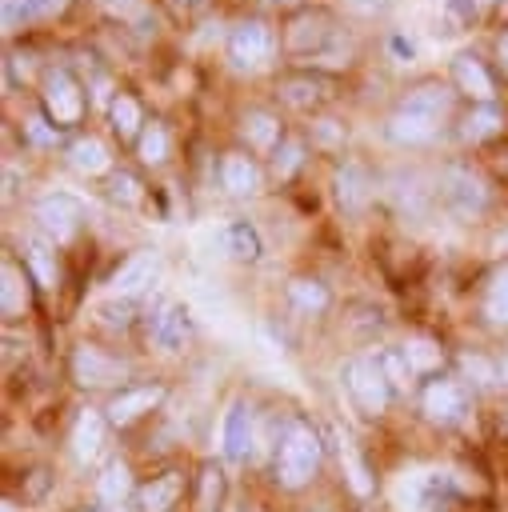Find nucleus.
<instances>
[{
	"label": "nucleus",
	"instance_id": "nucleus-1",
	"mask_svg": "<svg viewBox=\"0 0 508 512\" xmlns=\"http://www.w3.org/2000/svg\"><path fill=\"white\" fill-rule=\"evenodd\" d=\"M316 464H320V440H316V432H312L308 424L292 420L288 432H284V440H280L276 480H280L284 488H300V484L312 480Z\"/></svg>",
	"mask_w": 508,
	"mask_h": 512
},
{
	"label": "nucleus",
	"instance_id": "nucleus-2",
	"mask_svg": "<svg viewBox=\"0 0 508 512\" xmlns=\"http://www.w3.org/2000/svg\"><path fill=\"white\" fill-rule=\"evenodd\" d=\"M344 384H348V392H352V400H356L360 412L380 416V412L388 408V380H384V372H380V360L352 356V360L344 364Z\"/></svg>",
	"mask_w": 508,
	"mask_h": 512
},
{
	"label": "nucleus",
	"instance_id": "nucleus-3",
	"mask_svg": "<svg viewBox=\"0 0 508 512\" xmlns=\"http://www.w3.org/2000/svg\"><path fill=\"white\" fill-rule=\"evenodd\" d=\"M456 484L448 472H412L396 484V504L404 512H436L452 500Z\"/></svg>",
	"mask_w": 508,
	"mask_h": 512
},
{
	"label": "nucleus",
	"instance_id": "nucleus-4",
	"mask_svg": "<svg viewBox=\"0 0 508 512\" xmlns=\"http://www.w3.org/2000/svg\"><path fill=\"white\" fill-rule=\"evenodd\" d=\"M272 44L276 40H272V28L264 20H244L228 32V60H232L236 72H256V68L268 64Z\"/></svg>",
	"mask_w": 508,
	"mask_h": 512
},
{
	"label": "nucleus",
	"instance_id": "nucleus-5",
	"mask_svg": "<svg viewBox=\"0 0 508 512\" xmlns=\"http://www.w3.org/2000/svg\"><path fill=\"white\" fill-rule=\"evenodd\" d=\"M72 376L84 388H112V384H120L128 376V364L108 356V352H100L96 344H80L72 352Z\"/></svg>",
	"mask_w": 508,
	"mask_h": 512
},
{
	"label": "nucleus",
	"instance_id": "nucleus-6",
	"mask_svg": "<svg viewBox=\"0 0 508 512\" xmlns=\"http://www.w3.org/2000/svg\"><path fill=\"white\" fill-rule=\"evenodd\" d=\"M440 192H444V200H448V208H452L456 216H476V212H484V204H488L484 180H480L476 172H468V168H448Z\"/></svg>",
	"mask_w": 508,
	"mask_h": 512
},
{
	"label": "nucleus",
	"instance_id": "nucleus-7",
	"mask_svg": "<svg viewBox=\"0 0 508 512\" xmlns=\"http://www.w3.org/2000/svg\"><path fill=\"white\" fill-rule=\"evenodd\" d=\"M36 220L52 240H68L80 228V200L68 192H48L36 200Z\"/></svg>",
	"mask_w": 508,
	"mask_h": 512
},
{
	"label": "nucleus",
	"instance_id": "nucleus-8",
	"mask_svg": "<svg viewBox=\"0 0 508 512\" xmlns=\"http://www.w3.org/2000/svg\"><path fill=\"white\" fill-rule=\"evenodd\" d=\"M44 108H48V116L56 124H76L80 120L84 100H80V88H76V80L68 72L56 68V72L44 76Z\"/></svg>",
	"mask_w": 508,
	"mask_h": 512
},
{
	"label": "nucleus",
	"instance_id": "nucleus-9",
	"mask_svg": "<svg viewBox=\"0 0 508 512\" xmlns=\"http://www.w3.org/2000/svg\"><path fill=\"white\" fill-rule=\"evenodd\" d=\"M156 268H160L156 252H136V256H128V260L112 272L108 292H112V296H120V300H136L140 292H148V288H152Z\"/></svg>",
	"mask_w": 508,
	"mask_h": 512
},
{
	"label": "nucleus",
	"instance_id": "nucleus-10",
	"mask_svg": "<svg viewBox=\"0 0 508 512\" xmlns=\"http://www.w3.org/2000/svg\"><path fill=\"white\" fill-rule=\"evenodd\" d=\"M160 400H164V388H156V384L124 388V392L112 396V404H108V420H112L116 428H128V424H136L144 412H152Z\"/></svg>",
	"mask_w": 508,
	"mask_h": 512
},
{
	"label": "nucleus",
	"instance_id": "nucleus-11",
	"mask_svg": "<svg viewBox=\"0 0 508 512\" xmlns=\"http://www.w3.org/2000/svg\"><path fill=\"white\" fill-rule=\"evenodd\" d=\"M420 404H424V412H428L432 420H440V424H452V420H460V416H464V404H468V396H464V388H460L456 380H432V384L424 388Z\"/></svg>",
	"mask_w": 508,
	"mask_h": 512
},
{
	"label": "nucleus",
	"instance_id": "nucleus-12",
	"mask_svg": "<svg viewBox=\"0 0 508 512\" xmlns=\"http://www.w3.org/2000/svg\"><path fill=\"white\" fill-rule=\"evenodd\" d=\"M436 116H424V112H412V108H396L392 116H388V140L392 144H404V148H412V144H428L432 136H436Z\"/></svg>",
	"mask_w": 508,
	"mask_h": 512
},
{
	"label": "nucleus",
	"instance_id": "nucleus-13",
	"mask_svg": "<svg viewBox=\"0 0 508 512\" xmlns=\"http://www.w3.org/2000/svg\"><path fill=\"white\" fill-rule=\"evenodd\" d=\"M256 444V432H252V408L244 400H232V408L224 412V456L228 460H244Z\"/></svg>",
	"mask_w": 508,
	"mask_h": 512
},
{
	"label": "nucleus",
	"instance_id": "nucleus-14",
	"mask_svg": "<svg viewBox=\"0 0 508 512\" xmlns=\"http://www.w3.org/2000/svg\"><path fill=\"white\" fill-rule=\"evenodd\" d=\"M452 76H456V84L472 96V100H480V104H492V96H496V84H492V76H488V68L476 60V56H456L452 60Z\"/></svg>",
	"mask_w": 508,
	"mask_h": 512
},
{
	"label": "nucleus",
	"instance_id": "nucleus-15",
	"mask_svg": "<svg viewBox=\"0 0 508 512\" xmlns=\"http://www.w3.org/2000/svg\"><path fill=\"white\" fill-rule=\"evenodd\" d=\"M220 184H224L232 196H252V192L260 188V168H256L248 156L228 152V156L220 160Z\"/></svg>",
	"mask_w": 508,
	"mask_h": 512
},
{
	"label": "nucleus",
	"instance_id": "nucleus-16",
	"mask_svg": "<svg viewBox=\"0 0 508 512\" xmlns=\"http://www.w3.org/2000/svg\"><path fill=\"white\" fill-rule=\"evenodd\" d=\"M100 448H104V416L88 408V412H80V420L72 428V452L80 464H88L100 456Z\"/></svg>",
	"mask_w": 508,
	"mask_h": 512
},
{
	"label": "nucleus",
	"instance_id": "nucleus-17",
	"mask_svg": "<svg viewBox=\"0 0 508 512\" xmlns=\"http://www.w3.org/2000/svg\"><path fill=\"white\" fill-rule=\"evenodd\" d=\"M336 196H340V208L344 212H364V204H368V176H364V168L360 164H344L340 172H336Z\"/></svg>",
	"mask_w": 508,
	"mask_h": 512
},
{
	"label": "nucleus",
	"instance_id": "nucleus-18",
	"mask_svg": "<svg viewBox=\"0 0 508 512\" xmlns=\"http://www.w3.org/2000/svg\"><path fill=\"white\" fill-rule=\"evenodd\" d=\"M152 340H156L160 348L176 352V348L188 340V308H184V304H168V308L156 316V324H152Z\"/></svg>",
	"mask_w": 508,
	"mask_h": 512
},
{
	"label": "nucleus",
	"instance_id": "nucleus-19",
	"mask_svg": "<svg viewBox=\"0 0 508 512\" xmlns=\"http://www.w3.org/2000/svg\"><path fill=\"white\" fill-rule=\"evenodd\" d=\"M68 160H72V168L84 172V176H100V172H108V164H112L104 140H96V136H80V140H72Z\"/></svg>",
	"mask_w": 508,
	"mask_h": 512
},
{
	"label": "nucleus",
	"instance_id": "nucleus-20",
	"mask_svg": "<svg viewBox=\"0 0 508 512\" xmlns=\"http://www.w3.org/2000/svg\"><path fill=\"white\" fill-rule=\"evenodd\" d=\"M400 108H412V112H424V116H448V108H452V92L444 88V84H420V88H412L404 100H400Z\"/></svg>",
	"mask_w": 508,
	"mask_h": 512
},
{
	"label": "nucleus",
	"instance_id": "nucleus-21",
	"mask_svg": "<svg viewBox=\"0 0 508 512\" xmlns=\"http://www.w3.org/2000/svg\"><path fill=\"white\" fill-rule=\"evenodd\" d=\"M180 472H164V476H156L152 484H144L140 488V508L144 512H168L172 504H176V496H180Z\"/></svg>",
	"mask_w": 508,
	"mask_h": 512
},
{
	"label": "nucleus",
	"instance_id": "nucleus-22",
	"mask_svg": "<svg viewBox=\"0 0 508 512\" xmlns=\"http://www.w3.org/2000/svg\"><path fill=\"white\" fill-rule=\"evenodd\" d=\"M220 244H224V252H228V256H236V260H256V256H260V236H256V228H252V224H244V220L224 224Z\"/></svg>",
	"mask_w": 508,
	"mask_h": 512
},
{
	"label": "nucleus",
	"instance_id": "nucleus-23",
	"mask_svg": "<svg viewBox=\"0 0 508 512\" xmlns=\"http://www.w3.org/2000/svg\"><path fill=\"white\" fill-rule=\"evenodd\" d=\"M244 136H248V144L252 148H272L276 140H280V120L272 116V112H264V108H252V112H244Z\"/></svg>",
	"mask_w": 508,
	"mask_h": 512
},
{
	"label": "nucleus",
	"instance_id": "nucleus-24",
	"mask_svg": "<svg viewBox=\"0 0 508 512\" xmlns=\"http://www.w3.org/2000/svg\"><path fill=\"white\" fill-rule=\"evenodd\" d=\"M0 308H4V316H16V312H24L28 308V288H24V272L12 264V260H4V268H0Z\"/></svg>",
	"mask_w": 508,
	"mask_h": 512
},
{
	"label": "nucleus",
	"instance_id": "nucleus-25",
	"mask_svg": "<svg viewBox=\"0 0 508 512\" xmlns=\"http://www.w3.org/2000/svg\"><path fill=\"white\" fill-rule=\"evenodd\" d=\"M484 316H488L492 324H508V264L488 276V288H484Z\"/></svg>",
	"mask_w": 508,
	"mask_h": 512
},
{
	"label": "nucleus",
	"instance_id": "nucleus-26",
	"mask_svg": "<svg viewBox=\"0 0 508 512\" xmlns=\"http://www.w3.org/2000/svg\"><path fill=\"white\" fill-rule=\"evenodd\" d=\"M404 360H408L412 372H432V368H440L444 348H440L436 340H428V336H408V344H404Z\"/></svg>",
	"mask_w": 508,
	"mask_h": 512
},
{
	"label": "nucleus",
	"instance_id": "nucleus-27",
	"mask_svg": "<svg viewBox=\"0 0 508 512\" xmlns=\"http://www.w3.org/2000/svg\"><path fill=\"white\" fill-rule=\"evenodd\" d=\"M288 300H292L300 312H320V308L328 304V288H324L320 280H312V276H296V280L288 284Z\"/></svg>",
	"mask_w": 508,
	"mask_h": 512
},
{
	"label": "nucleus",
	"instance_id": "nucleus-28",
	"mask_svg": "<svg viewBox=\"0 0 508 512\" xmlns=\"http://www.w3.org/2000/svg\"><path fill=\"white\" fill-rule=\"evenodd\" d=\"M324 36H328V28H324L320 16H300V20L292 24V32H288V44H292L296 52H312V48H320Z\"/></svg>",
	"mask_w": 508,
	"mask_h": 512
},
{
	"label": "nucleus",
	"instance_id": "nucleus-29",
	"mask_svg": "<svg viewBox=\"0 0 508 512\" xmlns=\"http://www.w3.org/2000/svg\"><path fill=\"white\" fill-rule=\"evenodd\" d=\"M64 0H4V24L12 28L16 20H40V16H52Z\"/></svg>",
	"mask_w": 508,
	"mask_h": 512
},
{
	"label": "nucleus",
	"instance_id": "nucleus-30",
	"mask_svg": "<svg viewBox=\"0 0 508 512\" xmlns=\"http://www.w3.org/2000/svg\"><path fill=\"white\" fill-rule=\"evenodd\" d=\"M128 488H132V476H128V464H120V460H112V464L104 468V476H100V500H108V504H120V500L128 496Z\"/></svg>",
	"mask_w": 508,
	"mask_h": 512
},
{
	"label": "nucleus",
	"instance_id": "nucleus-31",
	"mask_svg": "<svg viewBox=\"0 0 508 512\" xmlns=\"http://www.w3.org/2000/svg\"><path fill=\"white\" fill-rule=\"evenodd\" d=\"M140 104L128 96V92H120L116 100H112V128L120 132V136H136V128H140Z\"/></svg>",
	"mask_w": 508,
	"mask_h": 512
},
{
	"label": "nucleus",
	"instance_id": "nucleus-32",
	"mask_svg": "<svg viewBox=\"0 0 508 512\" xmlns=\"http://www.w3.org/2000/svg\"><path fill=\"white\" fill-rule=\"evenodd\" d=\"M496 128H500V112H496L492 104H484V108H476V112L464 116L460 136H464V140H484V136H492Z\"/></svg>",
	"mask_w": 508,
	"mask_h": 512
},
{
	"label": "nucleus",
	"instance_id": "nucleus-33",
	"mask_svg": "<svg viewBox=\"0 0 508 512\" xmlns=\"http://www.w3.org/2000/svg\"><path fill=\"white\" fill-rule=\"evenodd\" d=\"M164 156H168V132L160 124H148L140 132V160L144 164H160Z\"/></svg>",
	"mask_w": 508,
	"mask_h": 512
},
{
	"label": "nucleus",
	"instance_id": "nucleus-34",
	"mask_svg": "<svg viewBox=\"0 0 508 512\" xmlns=\"http://www.w3.org/2000/svg\"><path fill=\"white\" fill-rule=\"evenodd\" d=\"M380 372H384V380H388V388H408L412 380V368H408V360H404V352H384L380 356Z\"/></svg>",
	"mask_w": 508,
	"mask_h": 512
},
{
	"label": "nucleus",
	"instance_id": "nucleus-35",
	"mask_svg": "<svg viewBox=\"0 0 508 512\" xmlns=\"http://www.w3.org/2000/svg\"><path fill=\"white\" fill-rule=\"evenodd\" d=\"M28 264H32V272H36V280H40L44 288H52L56 268H52V256H48V248H44L40 240H28Z\"/></svg>",
	"mask_w": 508,
	"mask_h": 512
},
{
	"label": "nucleus",
	"instance_id": "nucleus-36",
	"mask_svg": "<svg viewBox=\"0 0 508 512\" xmlns=\"http://www.w3.org/2000/svg\"><path fill=\"white\" fill-rule=\"evenodd\" d=\"M300 160H304V144H300V140H284V144L276 148V172H280V176H292V172L300 168Z\"/></svg>",
	"mask_w": 508,
	"mask_h": 512
},
{
	"label": "nucleus",
	"instance_id": "nucleus-37",
	"mask_svg": "<svg viewBox=\"0 0 508 512\" xmlns=\"http://www.w3.org/2000/svg\"><path fill=\"white\" fill-rule=\"evenodd\" d=\"M108 196L120 200V204H136V200H140V184H136L128 172H116L112 184H108Z\"/></svg>",
	"mask_w": 508,
	"mask_h": 512
},
{
	"label": "nucleus",
	"instance_id": "nucleus-38",
	"mask_svg": "<svg viewBox=\"0 0 508 512\" xmlns=\"http://www.w3.org/2000/svg\"><path fill=\"white\" fill-rule=\"evenodd\" d=\"M340 460H344V464H348V480H352V488H356V492H360V496H364V492H368V472H364V464H360V460H356V452H352V448H348V440H344V444H340Z\"/></svg>",
	"mask_w": 508,
	"mask_h": 512
},
{
	"label": "nucleus",
	"instance_id": "nucleus-39",
	"mask_svg": "<svg viewBox=\"0 0 508 512\" xmlns=\"http://www.w3.org/2000/svg\"><path fill=\"white\" fill-rule=\"evenodd\" d=\"M220 500V472L208 464L200 476V512H212V504Z\"/></svg>",
	"mask_w": 508,
	"mask_h": 512
},
{
	"label": "nucleus",
	"instance_id": "nucleus-40",
	"mask_svg": "<svg viewBox=\"0 0 508 512\" xmlns=\"http://www.w3.org/2000/svg\"><path fill=\"white\" fill-rule=\"evenodd\" d=\"M284 92H288V100H292V104H308V100L316 96V84H312V80H288V84H284Z\"/></svg>",
	"mask_w": 508,
	"mask_h": 512
},
{
	"label": "nucleus",
	"instance_id": "nucleus-41",
	"mask_svg": "<svg viewBox=\"0 0 508 512\" xmlns=\"http://www.w3.org/2000/svg\"><path fill=\"white\" fill-rule=\"evenodd\" d=\"M464 368H468V372H476V376H480V384H492V380H496V372H492V368H488V360H480V356H464Z\"/></svg>",
	"mask_w": 508,
	"mask_h": 512
},
{
	"label": "nucleus",
	"instance_id": "nucleus-42",
	"mask_svg": "<svg viewBox=\"0 0 508 512\" xmlns=\"http://www.w3.org/2000/svg\"><path fill=\"white\" fill-rule=\"evenodd\" d=\"M104 4H108L116 16H140V12H144L140 0H104Z\"/></svg>",
	"mask_w": 508,
	"mask_h": 512
},
{
	"label": "nucleus",
	"instance_id": "nucleus-43",
	"mask_svg": "<svg viewBox=\"0 0 508 512\" xmlns=\"http://www.w3.org/2000/svg\"><path fill=\"white\" fill-rule=\"evenodd\" d=\"M344 4H348L356 16H376V12H380L388 0H344Z\"/></svg>",
	"mask_w": 508,
	"mask_h": 512
},
{
	"label": "nucleus",
	"instance_id": "nucleus-44",
	"mask_svg": "<svg viewBox=\"0 0 508 512\" xmlns=\"http://www.w3.org/2000/svg\"><path fill=\"white\" fill-rule=\"evenodd\" d=\"M496 56H500V64H504V68H508V32H504V36H500V44H496Z\"/></svg>",
	"mask_w": 508,
	"mask_h": 512
},
{
	"label": "nucleus",
	"instance_id": "nucleus-45",
	"mask_svg": "<svg viewBox=\"0 0 508 512\" xmlns=\"http://www.w3.org/2000/svg\"><path fill=\"white\" fill-rule=\"evenodd\" d=\"M4 512H16V504H8V500H4Z\"/></svg>",
	"mask_w": 508,
	"mask_h": 512
},
{
	"label": "nucleus",
	"instance_id": "nucleus-46",
	"mask_svg": "<svg viewBox=\"0 0 508 512\" xmlns=\"http://www.w3.org/2000/svg\"><path fill=\"white\" fill-rule=\"evenodd\" d=\"M272 4H296V0H272Z\"/></svg>",
	"mask_w": 508,
	"mask_h": 512
},
{
	"label": "nucleus",
	"instance_id": "nucleus-47",
	"mask_svg": "<svg viewBox=\"0 0 508 512\" xmlns=\"http://www.w3.org/2000/svg\"><path fill=\"white\" fill-rule=\"evenodd\" d=\"M504 12H508V0H504Z\"/></svg>",
	"mask_w": 508,
	"mask_h": 512
},
{
	"label": "nucleus",
	"instance_id": "nucleus-48",
	"mask_svg": "<svg viewBox=\"0 0 508 512\" xmlns=\"http://www.w3.org/2000/svg\"><path fill=\"white\" fill-rule=\"evenodd\" d=\"M484 4H488V0H484Z\"/></svg>",
	"mask_w": 508,
	"mask_h": 512
}]
</instances>
